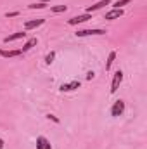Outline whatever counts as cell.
<instances>
[{"label":"cell","instance_id":"obj_15","mask_svg":"<svg viewBox=\"0 0 147 149\" xmlns=\"http://www.w3.org/2000/svg\"><path fill=\"white\" fill-rule=\"evenodd\" d=\"M54 59H55V50H50V52L45 56V64H49V66H50V64L54 63Z\"/></svg>","mask_w":147,"mask_h":149},{"label":"cell","instance_id":"obj_11","mask_svg":"<svg viewBox=\"0 0 147 149\" xmlns=\"http://www.w3.org/2000/svg\"><path fill=\"white\" fill-rule=\"evenodd\" d=\"M23 54V50L21 49H16V50H3V49H0V56L2 57H17V56H21Z\"/></svg>","mask_w":147,"mask_h":149},{"label":"cell","instance_id":"obj_10","mask_svg":"<svg viewBox=\"0 0 147 149\" xmlns=\"http://www.w3.org/2000/svg\"><path fill=\"white\" fill-rule=\"evenodd\" d=\"M26 37V33L24 31H16V33H12V35H9V37L3 38V43H10V42H16V40H21V38Z\"/></svg>","mask_w":147,"mask_h":149},{"label":"cell","instance_id":"obj_21","mask_svg":"<svg viewBox=\"0 0 147 149\" xmlns=\"http://www.w3.org/2000/svg\"><path fill=\"white\" fill-rule=\"evenodd\" d=\"M0 149H3V141L0 139Z\"/></svg>","mask_w":147,"mask_h":149},{"label":"cell","instance_id":"obj_12","mask_svg":"<svg viewBox=\"0 0 147 149\" xmlns=\"http://www.w3.org/2000/svg\"><path fill=\"white\" fill-rule=\"evenodd\" d=\"M37 42H38L37 38H30V40L23 45V49H21V50H23V54H24V52H28V50H31V49L37 45Z\"/></svg>","mask_w":147,"mask_h":149},{"label":"cell","instance_id":"obj_19","mask_svg":"<svg viewBox=\"0 0 147 149\" xmlns=\"http://www.w3.org/2000/svg\"><path fill=\"white\" fill-rule=\"evenodd\" d=\"M47 118H49V120H52L54 123H59V118H57V116H54V114H47Z\"/></svg>","mask_w":147,"mask_h":149},{"label":"cell","instance_id":"obj_13","mask_svg":"<svg viewBox=\"0 0 147 149\" xmlns=\"http://www.w3.org/2000/svg\"><path fill=\"white\" fill-rule=\"evenodd\" d=\"M114 59H116V50H111L109 57H107V61H106V71H109V70H111V66H112Z\"/></svg>","mask_w":147,"mask_h":149},{"label":"cell","instance_id":"obj_1","mask_svg":"<svg viewBox=\"0 0 147 149\" xmlns=\"http://www.w3.org/2000/svg\"><path fill=\"white\" fill-rule=\"evenodd\" d=\"M107 31L106 30H101V28H90V30H78L74 35L80 38L83 37H101V35H106Z\"/></svg>","mask_w":147,"mask_h":149},{"label":"cell","instance_id":"obj_16","mask_svg":"<svg viewBox=\"0 0 147 149\" xmlns=\"http://www.w3.org/2000/svg\"><path fill=\"white\" fill-rule=\"evenodd\" d=\"M130 2H132V0H118V2L112 3V7H114V9H121L123 5H126V3H130Z\"/></svg>","mask_w":147,"mask_h":149},{"label":"cell","instance_id":"obj_14","mask_svg":"<svg viewBox=\"0 0 147 149\" xmlns=\"http://www.w3.org/2000/svg\"><path fill=\"white\" fill-rule=\"evenodd\" d=\"M50 10L55 12V14H59V12H66L68 7H66V5H50Z\"/></svg>","mask_w":147,"mask_h":149},{"label":"cell","instance_id":"obj_2","mask_svg":"<svg viewBox=\"0 0 147 149\" xmlns=\"http://www.w3.org/2000/svg\"><path fill=\"white\" fill-rule=\"evenodd\" d=\"M121 81H123V71L118 70V71L114 73V76H112V81H111V94H116V92H118Z\"/></svg>","mask_w":147,"mask_h":149},{"label":"cell","instance_id":"obj_5","mask_svg":"<svg viewBox=\"0 0 147 149\" xmlns=\"http://www.w3.org/2000/svg\"><path fill=\"white\" fill-rule=\"evenodd\" d=\"M80 81L78 80H73V81H69V83H62L61 87H59V90L61 92H73V90H76V88H80Z\"/></svg>","mask_w":147,"mask_h":149},{"label":"cell","instance_id":"obj_20","mask_svg":"<svg viewBox=\"0 0 147 149\" xmlns=\"http://www.w3.org/2000/svg\"><path fill=\"white\" fill-rule=\"evenodd\" d=\"M94 78H95V73L94 71H88L87 73V80H94Z\"/></svg>","mask_w":147,"mask_h":149},{"label":"cell","instance_id":"obj_4","mask_svg":"<svg viewBox=\"0 0 147 149\" xmlns=\"http://www.w3.org/2000/svg\"><path fill=\"white\" fill-rule=\"evenodd\" d=\"M88 19H92V16L90 14H80V16H74L71 19H68V24H71V26H76V24H81V23H87Z\"/></svg>","mask_w":147,"mask_h":149},{"label":"cell","instance_id":"obj_9","mask_svg":"<svg viewBox=\"0 0 147 149\" xmlns=\"http://www.w3.org/2000/svg\"><path fill=\"white\" fill-rule=\"evenodd\" d=\"M45 23V19H31V21H26L24 23V30H33V28H38V26H42Z\"/></svg>","mask_w":147,"mask_h":149},{"label":"cell","instance_id":"obj_17","mask_svg":"<svg viewBox=\"0 0 147 149\" xmlns=\"http://www.w3.org/2000/svg\"><path fill=\"white\" fill-rule=\"evenodd\" d=\"M28 7H30V9H45V7H47V2H38V3H30Z\"/></svg>","mask_w":147,"mask_h":149},{"label":"cell","instance_id":"obj_6","mask_svg":"<svg viewBox=\"0 0 147 149\" xmlns=\"http://www.w3.org/2000/svg\"><path fill=\"white\" fill-rule=\"evenodd\" d=\"M123 14H125V12H123V9H111L109 12H106L104 19H107V21H112V19H119Z\"/></svg>","mask_w":147,"mask_h":149},{"label":"cell","instance_id":"obj_7","mask_svg":"<svg viewBox=\"0 0 147 149\" xmlns=\"http://www.w3.org/2000/svg\"><path fill=\"white\" fill-rule=\"evenodd\" d=\"M111 0H99L97 3H94V5H90V7H87V14H92V12H95V10H99V9H102V7H106V5H109Z\"/></svg>","mask_w":147,"mask_h":149},{"label":"cell","instance_id":"obj_3","mask_svg":"<svg viewBox=\"0 0 147 149\" xmlns=\"http://www.w3.org/2000/svg\"><path fill=\"white\" fill-rule=\"evenodd\" d=\"M125 113V101H116L114 104H112V108H111V116H114V118H118V116H121Z\"/></svg>","mask_w":147,"mask_h":149},{"label":"cell","instance_id":"obj_8","mask_svg":"<svg viewBox=\"0 0 147 149\" xmlns=\"http://www.w3.org/2000/svg\"><path fill=\"white\" fill-rule=\"evenodd\" d=\"M37 149H52V144L47 137L43 135H38L37 137Z\"/></svg>","mask_w":147,"mask_h":149},{"label":"cell","instance_id":"obj_18","mask_svg":"<svg viewBox=\"0 0 147 149\" xmlns=\"http://www.w3.org/2000/svg\"><path fill=\"white\" fill-rule=\"evenodd\" d=\"M16 16H19L17 10H14V12H5V17H16Z\"/></svg>","mask_w":147,"mask_h":149}]
</instances>
